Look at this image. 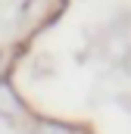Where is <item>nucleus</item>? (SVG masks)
I'll return each mask as SVG.
<instances>
[{"label": "nucleus", "mask_w": 131, "mask_h": 134, "mask_svg": "<svg viewBox=\"0 0 131 134\" xmlns=\"http://www.w3.org/2000/svg\"><path fill=\"white\" fill-rule=\"evenodd\" d=\"M22 115H25V103H22V97L16 94V87L3 78V81H0V119L19 122Z\"/></svg>", "instance_id": "nucleus-1"}, {"label": "nucleus", "mask_w": 131, "mask_h": 134, "mask_svg": "<svg viewBox=\"0 0 131 134\" xmlns=\"http://www.w3.org/2000/svg\"><path fill=\"white\" fill-rule=\"evenodd\" d=\"M31 134H78V131L66 122H56V119H37L31 125Z\"/></svg>", "instance_id": "nucleus-2"}, {"label": "nucleus", "mask_w": 131, "mask_h": 134, "mask_svg": "<svg viewBox=\"0 0 131 134\" xmlns=\"http://www.w3.org/2000/svg\"><path fill=\"white\" fill-rule=\"evenodd\" d=\"M3 75H6V59H3V53H0V81H3Z\"/></svg>", "instance_id": "nucleus-3"}]
</instances>
